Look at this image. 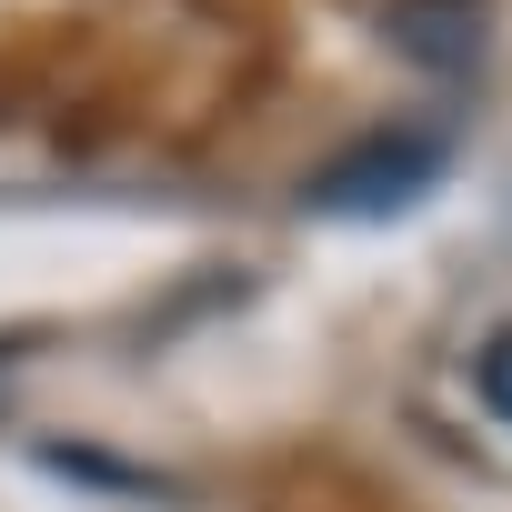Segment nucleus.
I'll return each instance as SVG.
<instances>
[{
	"mask_svg": "<svg viewBox=\"0 0 512 512\" xmlns=\"http://www.w3.org/2000/svg\"><path fill=\"white\" fill-rule=\"evenodd\" d=\"M472 402H482V412H492V422L512 432V322L472 342Z\"/></svg>",
	"mask_w": 512,
	"mask_h": 512,
	"instance_id": "nucleus-3",
	"label": "nucleus"
},
{
	"mask_svg": "<svg viewBox=\"0 0 512 512\" xmlns=\"http://www.w3.org/2000/svg\"><path fill=\"white\" fill-rule=\"evenodd\" d=\"M382 41L412 51V61H432V71H472L482 41H492V0H392Z\"/></svg>",
	"mask_w": 512,
	"mask_h": 512,
	"instance_id": "nucleus-2",
	"label": "nucleus"
},
{
	"mask_svg": "<svg viewBox=\"0 0 512 512\" xmlns=\"http://www.w3.org/2000/svg\"><path fill=\"white\" fill-rule=\"evenodd\" d=\"M442 181H452V141L422 131V121H392V131H362L332 171H312V211H332V221H402Z\"/></svg>",
	"mask_w": 512,
	"mask_h": 512,
	"instance_id": "nucleus-1",
	"label": "nucleus"
},
{
	"mask_svg": "<svg viewBox=\"0 0 512 512\" xmlns=\"http://www.w3.org/2000/svg\"><path fill=\"white\" fill-rule=\"evenodd\" d=\"M11 352H21V342H0V362H11Z\"/></svg>",
	"mask_w": 512,
	"mask_h": 512,
	"instance_id": "nucleus-4",
	"label": "nucleus"
}]
</instances>
